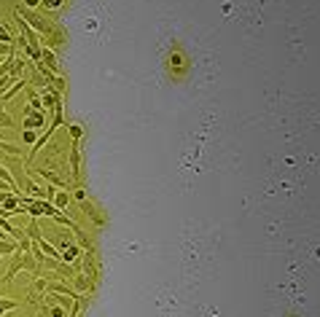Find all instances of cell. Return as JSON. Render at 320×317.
<instances>
[{"instance_id": "1", "label": "cell", "mask_w": 320, "mask_h": 317, "mask_svg": "<svg viewBox=\"0 0 320 317\" xmlns=\"http://www.w3.org/2000/svg\"><path fill=\"white\" fill-rule=\"evenodd\" d=\"M14 306H16L14 301H6V298H0V317H3L6 309H14Z\"/></svg>"}]
</instances>
